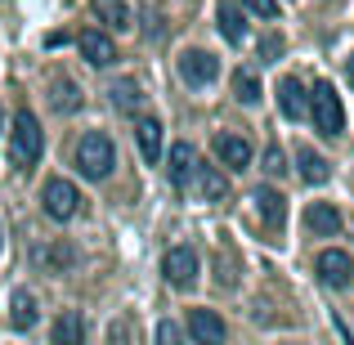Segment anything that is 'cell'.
Instances as JSON below:
<instances>
[{"instance_id": "cell-3", "label": "cell", "mask_w": 354, "mask_h": 345, "mask_svg": "<svg viewBox=\"0 0 354 345\" xmlns=\"http://www.w3.org/2000/svg\"><path fill=\"white\" fill-rule=\"evenodd\" d=\"M305 108L314 113V130H319V135L337 139L341 130H346V113H341V95L332 90V81H319V86H314V99H310Z\"/></svg>"}, {"instance_id": "cell-13", "label": "cell", "mask_w": 354, "mask_h": 345, "mask_svg": "<svg viewBox=\"0 0 354 345\" xmlns=\"http://www.w3.org/2000/svg\"><path fill=\"white\" fill-rule=\"evenodd\" d=\"M251 202H256V216L265 220V229H283V220H287V198H283L278 189H269V184H265V189H256V198H251Z\"/></svg>"}, {"instance_id": "cell-19", "label": "cell", "mask_w": 354, "mask_h": 345, "mask_svg": "<svg viewBox=\"0 0 354 345\" xmlns=\"http://www.w3.org/2000/svg\"><path fill=\"white\" fill-rule=\"evenodd\" d=\"M296 166H301V180L305 184H328L332 180V166L323 162L314 148H301V153H296Z\"/></svg>"}, {"instance_id": "cell-2", "label": "cell", "mask_w": 354, "mask_h": 345, "mask_svg": "<svg viewBox=\"0 0 354 345\" xmlns=\"http://www.w3.org/2000/svg\"><path fill=\"white\" fill-rule=\"evenodd\" d=\"M113 166H117V148H113V139H108L104 130L81 135V144H77V171L86 175V180H108Z\"/></svg>"}, {"instance_id": "cell-17", "label": "cell", "mask_w": 354, "mask_h": 345, "mask_svg": "<svg viewBox=\"0 0 354 345\" xmlns=\"http://www.w3.org/2000/svg\"><path fill=\"white\" fill-rule=\"evenodd\" d=\"M36 260H41V269H45V274H63V269H72V265H77V251H72L68 247V242H50V247H41V251H36Z\"/></svg>"}, {"instance_id": "cell-4", "label": "cell", "mask_w": 354, "mask_h": 345, "mask_svg": "<svg viewBox=\"0 0 354 345\" xmlns=\"http://www.w3.org/2000/svg\"><path fill=\"white\" fill-rule=\"evenodd\" d=\"M41 202H45V216L50 220H72L81 211V193H77V184L72 180H63V175H54V180H45V189H41Z\"/></svg>"}, {"instance_id": "cell-15", "label": "cell", "mask_w": 354, "mask_h": 345, "mask_svg": "<svg viewBox=\"0 0 354 345\" xmlns=\"http://www.w3.org/2000/svg\"><path fill=\"white\" fill-rule=\"evenodd\" d=\"M99 14V23L108 27V32H126V27H135V14H130L126 0H90Z\"/></svg>"}, {"instance_id": "cell-22", "label": "cell", "mask_w": 354, "mask_h": 345, "mask_svg": "<svg viewBox=\"0 0 354 345\" xmlns=\"http://www.w3.org/2000/svg\"><path fill=\"white\" fill-rule=\"evenodd\" d=\"M198 189H202L207 202H225L229 198V184H225V175H220L216 166H198Z\"/></svg>"}, {"instance_id": "cell-5", "label": "cell", "mask_w": 354, "mask_h": 345, "mask_svg": "<svg viewBox=\"0 0 354 345\" xmlns=\"http://www.w3.org/2000/svg\"><path fill=\"white\" fill-rule=\"evenodd\" d=\"M314 274H319V283L332 287V292H346V287H354V260H350V251H337V247L319 251Z\"/></svg>"}, {"instance_id": "cell-31", "label": "cell", "mask_w": 354, "mask_h": 345, "mask_svg": "<svg viewBox=\"0 0 354 345\" xmlns=\"http://www.w3.org/2000/svg\"><path fill=\"white\" fill-rule=\"evenodd\" d=\"M350 233H354V220H350Z\"/></svg>"}, {"instance_id": "cell-28", "label": "cell", "mask_w": 354, "mask_h": 345, "mask_svg": "<svg viewBox=\"0 0 354 345\" xmlns=\"http://www.w3.org/2000/svg\"><path fill=\"white\" fill-rule=\"evenodd\" d=\"M242 9H251L256 18H278V0H242Z\"/></svg>"}, {"instance_id": "cell-23", "label": "cell", "mask_w": 354, "mask_h": 345, "mask_svg": "<svg viewBox=\"0 0 354 345\" xmlns=\"http://www.w3.org/2000/svg\"><path fill=\"white\" fill-rule=\"evenodd\" d=\"M234 99H238V104H260V77H256V72H251V68H238L234 72Z\"/></svg>"}, {"instance_id": "cell-30", "label": "cell", "mask_w": 354, "mask_h": 345, "mask_svg": "<svg viewBox=\"0 0 354 345\" xmlns=\"http://www.w3.org/2000/svg\"><path fill=\"white\" fill-rule=\"evenodd\" d=\"M350 86H354V59H350Z\"/></svg>"}, {"instance_id": "cell-14", "label": "cell", "mask_w": 354, "mask_h": 345, "mask_svg": "<svg viewBox=\"0 0 354 345\" xmlns=\"http://www.w3.org/2000/svg\"><path fill=\"white\" fill-rule=\"evenodd\" d=\"M135 135H139V157H144L148 166L162 162V121H157V117H139Z\"/></svg>"}, {"instance_id": "cell-18", "label": "cell", "mask_w": 354, "mask_h": 345, "mask_svg": "<svg viewBox=\"0 0 354 345\" xmlns=\"http://www.w3.org/2000/svg\"><path fill=\"white\" fill-rule=\"evenodd\" d=\"M216 18H220V32H225V41H229V45H242V36H247V18H242V9L234 5V0H220Z\"/></svg>"}, {"instance_id": "cell-16", "label": "cell", "mask_w": 354, "mask_h": 345, "mask_svg": "<svg viewBox=\"0 0 354 345\" xmlns=\"http://www.w3.org/2000/svg\"><path fill=\"white\" fill-rule=\"evenodd\" d=\"M278 108H283L287 121H301L305 117V86L296 77H283V81H278Z\"/></svg>"}, {"instance_id": "cell-9", "label": "cell", "mask_w": 354, "mask_h": 345, "mask_svg": "<svg viewBox=\"0 0 354 345\" xmlns=\"http://www.w3.org/2000/svg\"><path fill=\"white\" fill-rule=\"evenodd\" d=\"M189 337L193 345H225L229 328L216 310H189Z\"/></svg>"}, {"instance_id": "cell-26", "label": "cell", "mask_w": 354, "mask_h": 345, "mask_svg": "<svg viewBox=\"0 0 354 345\" xmlns=\"http://www.w3.org/2000/svg\"><path fill=\"white\" fill-rule=\"evenodd\" d=\"M157 345H184L180 323H171V319H162V323H157Z\"/></svg>"}, {"instance_id": "cell-29", "label": "cell", "mask_w": 354, "mask_h": 345, "mask_svg": "<svg viewBox=\"0 0 354 345\" xmlns=\"http://www.w3.org/2000/svg\"><path fill=\"white\" fill-rule=\"evenodd\" d=\"M260 54H265V59H274V54H283V36H265V45H260Z\"/></svg>"}, {"instance_id": "cell-25", "label": "cell", "mask_w": 354, "mask_h": 345, "mask_svg": "<svg viewBox=\"0 0 354 345\" xmlns=\"http://www.w3.org/2000/svg\"><path fill=\"white\" fill-rule=\"evenodd\" d=\"M54 108H59V113H77L81 108V90L72 86V81H54Z\"/></svg>"}, {"instance_id": "cell-20", "label": "cell", "mask_w": 354, "mask_h": 345, "mask_svg": "<svg viewBox=\"0 0 354 345\" xmlns=\"http://www.w3.org/2000/svg\"><path fill=\"white\" fill-rule=\"evenodd\" d=\"M54 345H86V323H81L77 310L59 314V323H54Z\"/></svg>"}, {"instance_id": "cell-24", "label": "cell", "mask_w": 354, "mask_h": 345, "mask_svg": "<svg viewBox=\"0 0 354 345\" xmlns=\"http://www.w3.org/2000/svg\"><path fill=\"white\" fill-rule=\"evenodd\" d=\"M9 323H14L18 332L36 328V301L27 292H14V305H9Z\"/></svg>"}, {"instance_id": "cell-6", "label": "cell", "mask_w": 354, "mask_h": 345, "mask_svg": "<svg viewBox=\"0 0 354 345\" xmlns=\"http://www.w3.org/2000/svg\"><path fill=\"white\" fill-rule=\"evenodd\" d=\"M162 274H166L171 287H193L198 274H202V269H198V251H193V247H171L162 256Z\"/></svg>"}, {"instance_id": "cell-27", "label": "cell", "mask_w": 354, "mask_h": 345, "mask_svg": "<svg viewBox=\"0 0 354 345\" xmlns=\"http://www.w3.org/2000/svg\"><path fill=\"white\" fill-rule=\"evenodd\" d=\"M265 171H269V175H283V171H287V153H283L278 144L265 148Z\"/></svg>"}, {"instance_id": "cell-1", "label": "cell", "mask_w": 354, "mask_h": 345, "mask_svg": "<svg viewBox=\"0 0 354 345\" xmlns=\"http://www.w3.org/2000/svg\"><path fill=\"white\" fill-rule=\"evenodd\" d=\"M41 153H45V130H41V121L23 108V113H14V126H9V162L27 171V166L41 162Z\"/></svg>"}, {"instance_id": "cell-21", "label": "cell", "mask_w": 354, "mask_h": 345, "mask_svg": "<svg viewBox=\"0 0 354 345\" xmlns=\"http://www.w3.org/2000/svg\"><path fill=\"white\" fill-rule=\"evenodd\" d=\"M108 95H113V108H117V113H126V117L144 108V90H139L135 81H117V86L108 90Z\"/></svg>"}, {"instance_id": "cell-11", "label": "cell", "mask_w": 354, "mask_h": 345, "mask_svg": "<svg viewBox=\"0 0 354 345\" xmlns=\"http://www.w3.org/2000/svg\"><path fill=\"white\" fill-rule=\"evenodd\" d=\"M341 211L332 207V202H310V211H305V229L314 233V238H337L341 233Z\"/></svg>"}, {"instance_id": "cell-12", "label": "cell", "mask_w": 354, "mask_h": 345, "mask_svg": "<svg viewBox=\"0 0 354 345\" xmlns=\"http://www.w3.org/2000/svg\"><path fill=\"white\" fill-rule=\"evenodd\" d=\"M198 166L202 162H198V148H193V144H184V139H180V144H171V162H166L171 184H180V189H184V184L198 175Z\"/></svg>"}, {"instance_id": "cell-7", "label": "cell", "mask_w": 354, "mask_h": 345, "mask_svg": "<svg viewBox=\"0 0 354 345\" xmlns=\"http://www.w3.org/2000/svg\"><path fill=\"white\" fill-rule=\"evenodd\" d=\"M180 77L189 81V86L207 90L211 81L220 77V59H216L211 50H184V54H180Z\"/></svg>"}, {"instance_id": "cell-10", "label": "cell", "mask_w": 354, "mask_h": 345, "mask_svg": "<svg viewBox=\"0 0 354 345\" xmlns=\"http://www.w3.org/2000/svg\"><path fill=\"white\" fill-rule=\"evenodd\" d=\"M216 157L229 166V171H247L251 166V139L225 130V135H216Z\"/></svg>"}, {"instance_id": "cell-8", "label": "cell", "mask_w": 354, "mask_h": 345, "mask_svg": "<svg viewBox=\"0 0 354 345\" xmlns=\"http://www.w3.org/2000/svg\"><path fill=\"white\" fill-rule=\"evenodd\" d=\"M77 50L90 68H113L117 63V41L108 32H99V27H86V32L77 36Z\"/></svg>"}]
</instances>
